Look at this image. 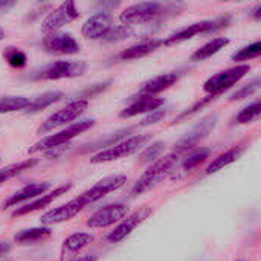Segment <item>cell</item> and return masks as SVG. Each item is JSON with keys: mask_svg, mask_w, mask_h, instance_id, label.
Segmentation results:
<instances>
[{"mask_svg": "<svg viewBox=\"0 0 261 261\" xmlns=\"http://www.w3.org/2000/svg\"><path fill=\"white\" fill-rule=\"evenodd\" d=\"M179 159V153L173 151L164 158H159L158 161H154L147 171L136 180V184L132 188V196H139L148 190H151L153 187H156L158 184H161L170 173L171 170L176 167Z\"/></svg>", "mask_w": 261, "mask_h": 261, "instance_id": "cell-1", "label": "cell"}, {"mask_svg": "<svg viewBox=\"0 0 261 261\" xmlns=\"http://www.w3.org/2000/svg\"><path fill=\"white\" fill-rule=\"evenodd\" d=\"M95 125V119H83V121H78L75 124H70L67 128L58 132V133H54L50 136H46L43 139H40L38 142H35L29 150L28 153L29 154H34V153H40V151H49L52 148H57V147H61V145H66L69 144L73 138H76L78 135L87 132L89 128H92Z\"/></svg>", "mask_w": 261, "mask_h": 261, "instance_id": "cell-2", "label": "cell"}, {"mask_svg": "<svg viewBox=\"0 0 261 261\" xmlns=\"http://www.w3.org/2000/svg\"><path fill=\"white\" fill-rule=\"evenodd\" d=\"M151 139V135L144 133V135H135L130 136L118 144L110 145L109 148L96 153L95 156L90 158V164H102V162H112V161H118L122 159L125 156H130L133 153H136L139 148H142L148 141Z\"/></svg>", "mask_w": 261, "mask_h": 261, "instance_id": "cell-3", "label": "cell"}, {"mask_svg": "<svg viewBox=\"0 0 261 261\" xmlns=\"http://www.w3.org/2000/svg\"><path fill=\"white\" fill-rule=\"evenodd\" d=\"M168 9H170L168 5H164L159 2H141V3H135L125 8L119 18L125 26L141 24V23H148L162 17L164 12H167Z\"/></svg>", "mask_w": 261, "mask_h": 261, "instance_id": "cell-4", "label": "cell"}, {"mask_svg": "<svg viewBox=\"0 0 261 261\" xmlns=\"http://www.w3.org/2000/svg\"><path fill=\"white\" fill-rule=\"evenodd\" d=\"M249 70H251V66H248V64H240V66L222 70L205 81L203 90L208 95L216 98V96L222 95L225 90L231 89L234 84H237L242 78H245L249 73Z\"/></svg>", "mask_w": 261, "mask_h": 261, "instance_id": "cell-5", "label": "cell"}, {"mask_svg": "<svg viewBox=\"0 0 261 261\" xmlns=\"http://www.w3.org/2000/svg\"><path fill=\"white\" fill-rule=\"evenodd\" d=\"M87 66L84 61H54L34 72L32 80L49 81V80H63L81 76L86 72Z\"/></svg>", "mask_w": 261, "mask_h": 261, "instance_id": "cell-6", "label": "cell"}, {"mask_svg": "<svg viewBox=\"0 0 261 261\" xmlns=\"http://www.w3.org/2000/svg\"><path fill=\"white\" fill-rule=\"evenodd\" d=\"M89 107V101L86 98H81V99H75L72 102H69L66 107L57 110L55 113H52L38 128V133H47L57 127H61L67 122H72L75 121L78 116H81Z\"/></svg>", "mask_w": 261, "mask_h": 261, "instance_id": "cell-7", "label": "cell"}, {"mask_svg": "<svg viewBox=\"0 0 261 261\" xmlns=\"http://www.w3.org/2000/svg\"><path fill=\"white\" fill-rule=\"evenodd\" d=\"M229 21V18H217V20H210V21H199V23H194V24H190L187 28H182L179 29L177 32L171 34L165 41L164 44L165 46H170V44H177V43H182L185 40H190L193 38L194 35L197 34H206V32H211V31H216L219 28H223L226 26V23Z\"/></svg>", "mask_w": 261, "mask_h": 261, "instance_id": "cell-8", "label": "cell"}, {"mask_svg": "<svg viewBox=\"0 0 261 261\" xmlns=\"http://www.w3.org/2000/svg\"><path fill=\"white\" fill-rule=\"evenodd\" d=\"M75 18H78V9L75 6V3L72 0L61 3L58 8H55L43 21L41 31L44 34H54L57 29L63 28L64 24L73 21Z\"/></svg>", "mask_w": 261, "mask_h": 261, "instance_id": "cell-9", "label": "cell"}, {"mask_svg": "<svg viewBox=\"0 0 261 261\" xmlns=\"http://www.w3.org/2000/svg\"><path fill=\"white\" fill-rule=\"evenodd\" d=\"M217 124V116L213 115V116H206L205 119H202L196 127H193V130L190 133H187V136H184L177 145H176V153H184V151H188L191 150L193 147H196L202 139H205L216 127Z\"/></svg>", "mask_w": 261, "mask_h": 261, "instance_id": "cell-10", "label": "cell"}, {"mask_svg": "<svg viewBox=\"0 0 261 261\" xmlns=\"http://www.w3.org/2000/svg\"><path fill=\"white\" fill-rule=\"evenodd\" d=\"M86 206H87L86 202L80 196V197L67 202L66 205H61V206L54 208L49 213L43 214L40 220H41V223L44 226H50V225H55V223H63V222H67V220L73 219L75 216H78V213H81Z\"/></svg>", "mask_w": 261, "mask_h": 261, "instance_id": "cell-11", "label": "cell"}, {"mask_svg": "<svg viewBox=\"0 0 261 261\" xmlns=\"http://www.w3.org/2000/svg\"><path fill=\"white\" fill-rule=\"evenodd\" d=\"M151 214V208L150 206H142V208H139L138 211H135L133 214H130L127 219H124L110 234H109V237H107V240L110 242V243H113V245H116V243H119V242H122L124 239H127L148 216Z\"/></svg>", "mask_w": 261, "mask_h": 261, "instance_id": "cell-12", "label": "cell"}, {"mask_svg": "<svg viewBox=\"0 0 261 261\" xmlns=\"http://www.w3.org/2000/svg\"><path fill=\"white\" fill-rule=\"evenodd\" d=\"M127 184V177L124 174H116V176H110V177H106L102 180H99L96 185H93L90 190H87L86 193L81 194L83 200L86 202V205H90V203H95L98 202L99 199H102L104 196L122 188L124 185Z\"/></svg>", "mask_w": 261, "mask_h": 261, "instance_id": "cell-13", "label": "cell"}, {"mask_svg": "<svg viewBox=\"0 0 261 261\" xmlns=\"http://www.w3.org/2000/svg\"><path fill=\"white\" fill-rule=\"evenodd\" d=\"M113 28V15L109 11H99L86 20L83 24V35L89 40L104 38L106 34Z\"/></svg>", "mask_w": 261, "mask_h": 261, "instance_id": "cell-14", "label": "cell"}, {"mask_svg": "<svg viewBox=\"0 0 261 261\" xmlns=\"http://www.w3.org/2000/svg\"><path fill=\"white\" fill-rule=\"evenodd\" d=\"M43 47L55 55H73L80 52V43L70 34H49L43 40Z\"/></svg>", "mask_w": 261, "mask_h": 261, "instance_id": "cell-15", "label": "cell"}, {"mask_svg": "<svg viewBox=\"0 0 261 261\" xmlns=\"http://www.w3.org/2000/svg\"><path fill=\"white\" fill-rule=\"evenodd\" d=\"M125 214H127V208L124 205H121V203L107 205L89 217L87 226L89 228H107V226H112V225L118 223L119 220H122L125 217Z\"/></svg>", "mask_w": 261, "mask_h": 261, "instance_id": "cell-16", "label": "cell"}, {"mask_svg": "<svg viewBox=\"0 0 261 261\" xmlns=\"http://www.w3.org/2000/svg\"><path fill=\"white\" fill-rule=\"evenodd\" d=\"M180 78L179 72H168V73H161L158 76H153L151 80L145 81L142 84V87L139 89L141 95L145 96H154L167 89H170L171 86H174Z\"/></svg>", "mask_w": 261, "mask_h": 261, "instance_id": "cell-17", "label": "cell"}, {"mask_svg": "<svg viewBox=\"0 0 261 261\" xmlns=\"http://www.w3.org/2000/svg\"><path fill=\"white\" fill-rule=\"evenodd\" d=\"M72 188V184H66L63 187H58L55 188L54 191L47 193V194H43L41 197H38L37 200H34L32 203H28L21 208H17L14 213H12V217H20V216H24V214H29V213H34V211H38V210H43L46 208L47 205H50L55 199H58L60 196L66 194L69 190Z\"/></svg>", "mask_w": 261, "mask_h": 261, "instance_id": "cell-18", "label": "cell"}, {"mask_svg": "<svg viewBox=\"0 0 261 261\" xmlns=\"http://www.w3.org/2000/svg\"><path fill=\"white\" fill-rule=\"evenodd\" d=\"M162 106H164V99L162 98L142 95L138 101H135L133 104H130L128 107H125L119 113V116L121 118H133V116H138L141 113H151V112L161 109Z\"/></svg>", "mask_w": 261, "mask_h": 261, "instance_id": "cell-19", "label": "cell"}, {"mask_svg": "<svg viewBox=\"0 0 261 261\" xmlns=\"http://www.w3.org/2000/svg\"><path fill=\"white\" fill-rule=\"evenodd\" d=\"M49 188H50V184L49 182L29 184V185L23 187L21 190H18L17 193H14L12 196H9L5 200V203H3V208H11V206H15L17 203H21L24 200L34 199L37 196H43Z\"/></svg>", "mask_w": 261, "mask_h": 261, "instance_id": "cell-20", "label": "cell"}, {"mask_svg": "<svg viewBox=\"0 0 261 261\" xmlns=\"http://www.w3.org/2000/svg\"><path fill=\"white\" fill-rule=\"evenodd\" d=\"M162 44H164V40H150V41H144V43L130 46L128 49L122 50V52L119 54V58L124 60V61L138 60V58H142V57L150 55L151 52H154L156 49H159Z\"/></svg>", "mask_w": 261, "mask_h": 261, "instance_id": "cell-21", "label": "cell"}, {"mask_svg": "<svg viewBox=\"0 0 261 261\" xmlns=\"http://www.w3.org/2000/svg\"><path fill=\"white\" fill-rule=\"evenodd\" d=\"M243 153H245V147H234V148H231V150H228V151L219 154L216 159L211 161V164L206 167L205 173H206V174H213V173L220 171L222 168H225V167L231 165L232 162H236Z\"/></svg>", "mask_w": 261, "mask_h": 261, "instance_id": "cell-22", "label": "cell"}, {"mask_svg": "<svg viewBox=\"0 0 261 261\" xmlns=\"http://www.w3.org/2000/svg\"><path fill=\"white\" fill-rule=\"evenodd\" d=\"M229 44V38L225 37H217L210 40L208 43H205L202 47H199L193 55H191V61H203L213 55H216L217 52H220L223 47H226Z\"/></svg>", "mask_w": 261, "mask_h": 261, "instance_id": "cell-23", "label": "cell"}, {"mask_svg": "<svg viewBox=\"0 0 261 261\" xmlns=\"http://www.w3.org/2000/svg\"><path fill=\"white\" fill-rule=\"evenodd\" d=\"M52 231L49 226H41V228H32V229H26V231H20L15 236V242L18 245H32V243H38L46 240L47 237H50Z\"/></svg>", "mask_w": 261, "mask_h": 261, "instance_id": "cell-24", "label": "cell"}, {"mask_svg": "<svg viewBox=\"0 0 261 261\" xmlns=\"http://www.w3.org/2000/svg\"><path fill=\"white\" fill-rule=\"evenodd\" d=\"M93 242V236L87 234V232H75L72 234L69 239L64 240L63 243V254L69 255V254H75L78 251H81L83 248H86L87 245H90Z\"/></svg>", "mask_w": 261, "mask_h": 261, "instance_id": "cell-25", "label": "cell"}, {"mask_svg": "<svg viewBox=\"0 0 261 261\" xmlns=\"http://www.w3.org/2000/svg\"><path fill=\"white\" fill-rule=\"evenodd\" d=\"M61 98H64V93L60 92V90H54V92H46V93H41L40 96H37L34 101H31L29 107L26 109V112L29 113H37L40 110H44L47 109L49 106L58 102Z\"/></svg>", "mask_w": 261, "mask_h": 261, "instance_id": "cell-26", "label": "cell"}, {"mask_svg": "<svg viewBox=\"0 0 261 261\" xmlns=\"http://www.w3.org/2000/svg\"><path fill=\"white\" fill-rule=\"evenodd\" d=\"M31 104L29 98L24 96H2L0 98V113H11L26 110Z\"/></svg>", "mask_w": 261, "mask_h": 261, "instance_id": "cell-27", "label": "cell"}, {"mask_svg": "<svg viewBox=\"0 0 261 261\" xmlns=\"http://www.w3.org/2000/svg\"><path fill=\"white\" fill-rule=\"evenodd\" d=\"M37 164L35 159H28V161H23V162H18V164H12V165H8L5 168L0 170V187L8 182L9 179L15 177L17 174H20L21 171H26L28 168L34 167Z\"/></svg>", "mask_w": 261, "mask_h": 261, "instance_id": "cell-28", "label": "cell"}, {"mask_svg": "<svg viewBox=\"0 0 261 261\" xmlns=\"http://www.w3.org/2000/svg\"><path fill=\"white\" fill-rule=\"evenodd\" d=\"M208 156H210V150H206V148L197 150V151L191 153V154L185 159V162L180 165V170H179V171H182V174L191 173L194 168H197L200 164H203L205 159H208Z\"/></svg>", "mask_w": 261, "mask_h": 261, "instance_id": "cell-29", "label": "cell"}, {"mask_svg": "<svg viewBox=\"0 0 261 261\" xmlns=\"http://www.w3.org/2000/svg\"><path fill=\"white\" fill-rule=\"evenodd\" d=\"M261 112V101L257 99L252 104H249L248 107H245L236 118H234V124H249L254 119H257L260 116Z\"/></svg>", "mask_w": 261, "mask_h": 261, "instance_id": "cell-30", "label": "cell"}, {"mask_svg": "<svg viewBox=\"0 0 261 261\" xmlns=\"http://www.w3.org/2000/svg\"><path fill=\"white\" fill-rule=\"evenodd\" d=\"M165 148V142H153L151 145H148L141 154H139V164H153L154 161L159 159V156L162 154Z\"/></svg>", "mask_w": 261, "mask_h": 261, "instance_id": "cell-31", "label": "cell"}, {"mask_svg": "<svg viewBox=\"0 0 261 261\" xmlns=\"http://www.w3.org/2000/svg\"><path fill=\"white\" fill-rule=\"evenodd\" d=\"M261 54V43L260 41H255L249 46H245L242 49H239L237 52L232 54V60L234 61H248V60H252V58H257Z\"/></svg>", "mask_w": 261, "mask_h": 261, "instance_id": "cell-32", "label": "cell"}, {"mask_svg": "<svg viewBox=\"0 0 261 261\" xmlns=\"http://www.w3.org/2000/svg\"><path fill=\"white\" fill-rule=\"evenodd\" d=\"M133 34L132 28L130 26H125V24H119V26H113L104 37L106 41L109 43H113V41H121V40H125L128 38L130 35Z\"/></svg>", "mask_w": 261, "mask_h": 261, "instance_id": "cell-33", "label": "cell"}, {"mask_svg": "<svg viewBox=\"0 0 261 261\" xmlns=\"http://www.w3.org/2000/svg\"><path fill=\"white\" fill-rule=\"evenodd\" d=\"M3 57L12 67H23L26 64V55L17 47H6Z\"/></svg>", "mask_w": 261, "mask_h": 261, "instance_id": "cell-34", "label": "cell"}, {"mask_svg": "<svg viewBox=\"0 0 261 261\" xmlns=\"http://www.w3.org/2000/svg\"><path fill=\"white\" fill-rule=\"evenodd\" d=\"M260 87V78H255L252 83L246 84L245 87L239 89L237 92H234L229 98V101H239V99H245V98H249L252 93H255Z\"/></svg>", "mask_w": 261, "mask_h": 261, "instance_id": "cell-35", "label": "cell"}, {"mask_svg": "<svg viewBox=\"0 0 261 261\" xmlns=\"http://www.w3.org/2000/svg\"><path fill=\"white\" fill-rule=\"evenodd\" d=\"M214 99V96H211V95H208L206 98H203V99H200V101H197L193 107H190V109H187V112H184V113H180L176 119H174V122H179V121H182V119H185L187 116H191L193 113H196L197 110H200V109H203L206 104H210L211 101Z\"/></svg>", "mask_w": 261, "mask_h": 261, "instance_id": "cell-36", "label": "cell"}, {"mask_svg": "<svg viewBox=\"0 0 261 261\" xmlns=\"http://www.w3.org/2000/svg\"><path fill=\"white\" fill-rule=\"evenodd\" d=\"M165 115H167V112L165 110H162V109H158V110H154V112H151L142 122H141V125L142 127H147V125H151V124H156V122H159L161 119H164L165 118Z\"/></svg>", "mask_w": 261, "mask_h": 261, "instance_id": "cell-37", "label": "cell"}, {"mask_svg": "<svg viewBox=\"0 0 261 261\" xmlns=\"http://www.w3.org/2000/svg\"><path fill=\"white\" fill-rule=\"evenodd\" d=\"M12 245L9 242H0V257H5L11 251Z\"/></svg>", "mask_w": 261, "mask_h": 261, "instance_id": "cell-38", "label": "cell"}, {"mask_svg": "<svg viewBox=\"0 0 261 261\" xmlns=\"http://www.w3.org/2000/svg\"><path fill=\"white\" fill-rule=\"evenodd\" d=\"M12 6H15V2L2 0V2H0V12H6V11H8V9H11Z\"/></svg>", "mask_w": 261, "mask_h": 261, "instance_id": "cell-39", "label": "cell"}, {"mask_svg": "<svg viewBox=\"0 0 261 261\" xmlns=\"http://www.w3.org/2000/svg\"><path fill=\"white\" fill-rule=\"evenodd\" d=\"M251 15L255 18V20H260L261 18V3H258L254 9H252V12H251Z\"/></svg>", "mask_w": 261, "mask_h": 261, "instance_id": "cell-40", "label": "cell"}, {"mask_svg": "<svg viewBox=\"0 0 261 261\" xmlns=\"http://www.w3.org/2000/svg\"><path fill=\"white\" fill-rule=\"evenodd\" d=\"M75 261H96V258L93 255H86V257H81V258H78V260Z\"/></svg>", "mask_w": 261, "mask_h": 261, "instance_id": "cell-41", "label": "cell"}, {"mask_svg": "<svg viewBox=\"0 0 261 261\" xmlns=\"http://www.w3.org/2000/svg\"><path fill=\"white\" fill-rule=\"evenodd\" d=\"M5 38V31H3V28H0V40H3Z\"/></svg>", "mask_w": 261, "mask_h": 261, "instance_id": "cell-42", "label": "cell"}, {"mask_svg": "<svg viewBox=\"0 0 261 261\" xmlns=\"http://www.w3.org/2000/svg\"><path fill=\"white\" fill-rule=\"evenodd\" d=\"M237 261H246V260H237Z\"/></svg>", "mask_w": 261, "mask_h": 261, "instance_id": "cell-43", "label": "cell"}]
</instances>
